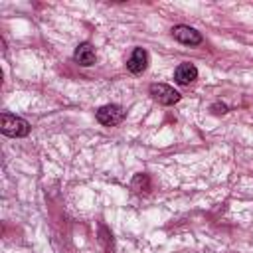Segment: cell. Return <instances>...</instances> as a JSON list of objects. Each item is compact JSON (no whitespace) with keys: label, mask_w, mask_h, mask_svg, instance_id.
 <instances>
[{"label":"cell","mask_w":253,"mask_h":253,"mask_svg":"<svg viewBox=\"0 0 253 253\" xmlns=\"http://www.w3.org/2000/svg\"><path fill=\"white\" fill-rule=\"evenodd\" d=\"M172 36L180 43H186V45H198V43H202V34L196 32L194 28H190V26H176L172 30Z\"/></svg>","instance_id":"277c9868"},{"label":"cell","mask_w":253,"mask_h":253,"mask_svg":"<svg viewBox=\"0 0 253 253\" xmlns=\"http://www.w3.org/2000/svg\"><path fill=\"white\" fill-rule=\"evenodd\" d=\"M150 95L160 105H174V103L180 101V93L176 89H172L170 85H166V83H152L150 85Z\"/></svg>","instance_id":"7a4b0ae2"},{"label":"cell","mask_w":253,"mask_h":253,"mask_svg":"<svg viewBox=\"0 0 253 253\" xmlns=\"http://www.w3.org/2000/svg\"><path fill=\"white\" fill-rule=\"evenodd\" d=\"M0 128L6 136H14V138H20V136H26L30 132V123L16 117V115H8L4 113L2 119H0Z\"/></svg>","instance_id":"6da1fadb"},{"label":"cell","mask_w":253,"mask_h":253,"mask_svg":"<svg viewBox=\"0 0 253 253\" xmlns=\"http://www.w3.org/2000/svg\"><path fill=\"white\" fill-rule=\"evenodd\" d=\"M148 65V53L142 47H134V51L130 53L128 61H126V69L130 73H142Z\"/></svg>","instance_id":"5b68a950"},{"label":"cell","mask_w":253,"mask_h":253,"mask_svg":"<svg viewBox=\"0 0 253 253\" xmlns=\"http://www.w3.org/2000/svg\"><path fill=\"white\" fill-rule=\"evenodd\" d=\"M123 119H125V111L119 105H103L97 111V121L105 126H115L123 123Z\"/></svg>","instance_id":"3957f363"},{"label":"cell","mask_w":253,"mask_h":253,"mask_svg":"<svg viewBox=\"0 0 253 253\" xmlns=\"http://www.w3.org/2000/svg\"><path fill=\"white\" fill-rule=\"evenodd\" d=\"M73 57H75V61H77L79 65L89 67V65H93V63H95V57H97V55H95L93 45H91V43H87V42H83V43H79V45L75 47Z\"/></svg>","instance_id":"8992f818"},{"label":"cell","mask_w":253,"mask_h":253,"mask_svg":"<svg viewBox=\"0 0 253 253\" xmlns=\"http://www.w3.org/2000/svg\"><path fill=\"white\" fill-rule=\"evenodd\" d=\"M132 188L136 192H148L150 190V180L146 174H136L134 180H132Z\"/></svg>","instance_id":"ba28073f"},{"label":"cell","mask_w":253,"mask_h":253,"mask_svg":"<svg viewBox=\"0 0 253 253\" xmlns=\"http://www.w3.org/2000/svg\"><path fill=\"white\" fill-rule=\"evenodd\" d=\"M196 77H198V69L192 63H180L174 71V79L180 85H190L192 81H196Z\"/></svg>","instance_id":"52a82bcc"},{"label":"cell","mask_w":253,"mask_h":253,"mask_svg":"<svg viewBox=\"0 0 253 253\" xmlns=\"http://www.w3.org/2000/svg\"><path fill=\"white\" fill-rule=\"evenodd\" d=\"M211 109H213V113H227V107H225L223 103H221V105H219V103H215Z\"/></svg>","instance_id":"30bf717a"},{"label":"cell","mask_w":253,"mask_h":253,"mask_svg":"<svg viewBox=\"0 0 253 253\" xmlns=\"http://www.w3.org/2000/svg\"><path fill=\"white\" fill-rule=\"evenodd\" d=\"M111 237H113V235L107 231V227H101V241L105 243V249H107V251L113 249V239H111Z\"/></svg>","instance_id":"9c48e42d"}]
</instances>
